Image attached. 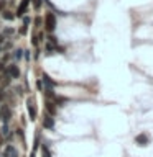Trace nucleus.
Wrapping results in <instances>:
<instances>
[{"instance_id":"obj_19","label":"nucleus","mask_w":153,"mask_h":157,"mask_svg":"<svg viewBox=\"0 0 153 157\" xmlns=\"http://www.w3.org/2000/svg\"><path fill=\"white\" fill-rule=\"evenodd\" d=\"M23 52H25V57L30 59V51H23Z\"/></svg>"},{"instance_id":"obj_12","label":"nucleus","mask_w":153,"mask_h":157,"mask_svg":"<svg viewBox=\"0 0 153 157\" xmlns=\"http://www.w3.org/2000/svg\"><path fill=\"white\" fill-rule=\"evenodd\" d=\"M17 134L21 137V142H25V134H23V131H21V129H17Z\"/></svg>"},{"instance_id":"obj_6","label":"nucleus","mask_w":153,"mask_h":157,"mask_svg":"<svg viewBox=\"0 0 153 157\" xmlns=\"http://www.w3.org/2000/svg\"><path fill=\"white\" fill-rule=\"evenodd\" d=\"M150 141V137L146 136V134H138V136L135 137V142L138 144V146H146Z\"/></svg>"},{"instance_id":"obj_18","label":"nucleus","mask_w":153,"mask_h":157,"mask_svg":"<svg viewBox=\"0 0 153 157\" xmlns=\"http://www.w3.org/2000/svg\"><path fill=\"white\" fill-rule=\"evenodd\" d=\"M35 23H36V25L40 26V25H41V18H36V20H35Z\"/></svg>"},{"instance_id":"obj_11","label":"nucleus","mask_w":153,"mask_h":157,"mask_svg":"<svg viewBox=\"0 0 153 157\" xmlns=\"http://www.w3.org/2000/svg\"><path fill=\"white\" fill-rule=\"evenodd\" d=\"M13 57L15 59H21L23 57V51H21V49H17V51L13 52Z\"/></svg>"},{"instance_id":"obj_3","label":"nucleus","mask_w":153,"mask_h":157,"mask_svg":"<svg viewBox=\"0 0 153 157\" xmlns=\"http://www.w3.org/2000/svg\"><path fill=\"white\" fill-rule=\"evenodd\" d=\"M7 72H8V75H10V77H13V78L20 77V69H18V65H15V64L10 65V67L7 69Z\"/></svg>"},{"instance_id":"obj_4","label":"nucleus","mask_w":153,"mask_h":157,"mask_svg":"<svg viewBox=\"0 0 153 157\" xmlns=\"http://www.w3.org/2000/svg\"><path fill=\"white\" fill-rule=\"evenodd\" d=\"M28 3H30V0H21V3L18 5V10H17V16H23L25 15Z\"/></svg>"},{"instance_id":"obj_5","label":"nucleus","mask_w":153,"mask_h":157,"mask_svg":"<svg viewBox=\"0 0 153 157\" xmlns=\"http://www.w3.org/2000/svg\"><path fill=\"white\" fill-rule=\"evenodd\" d=\"M54 126V119L51 115H46L45 116V119H43V128H46V129H53Z\"/></svg>"},{"instance_id":"obj_1","label":"nucleus","mask_w":153,"mask_h":157,"mask_svg":"<svg viewBox=\"0 0 153 157\" xmlns=\"http://www.w3.org/2000/svg\"><path fill=\"white\" fill-rule=\"evenodd\" d=\"M56 28V18H54L53 13H46L45 15V30L48 33H53Z\"/></svg>"},{"instance_id":"obj_8","label":"nucleus","mask_w":153,"mask_h":157,"mask_svg":"<svg viewBox=\"0 0 153 157\" xmlns=\"http://www.w3.org/2000/svg\"><path fill=\"white\" fill-rule=\"evenodd\" d=\"M46 110H48V113H49V115H51V116H53L54 113H56V106H54V103H51V102H46Z\"/></svg>"},{"instance_id":"obj_15","label":"nucleus","mask_w":153,"mask_h":157,"mask_svg":"<svg viewBox=\"0 0 153 157\" xmlns=\"http://www.w3.org/2000/svg\"><path fill=\"white\" fill-rule=\"evenodd\" d=\"M5 3H7L5 0H0V12H3V8H5Z\"/></svg>"},{"instance_id":"obj_10","label":"nucleus","mask_w":153,"mask_h":157,"mask_svg":"<svg viewBox=\"0 0 153 157\" xmlns=\"http://www.w3.org/2000/svg\"><path fill=\"white\" fill-rule=\"evenodd\" d=\"M2 16H3V20H7V21H12L15 18V15H12L10 12H5V10L2 12Z\"/></svg>"},{"instance_id":"obj_13","label":"nucleus","mask_w":153,"mask_h":157,"mask_svg":"<svg viewBox=\"0 0 153 157\" xmlns=\"http://www.w3.org/2000/svg\"><path fill=\"white\" fill-rule=\"evenodd\" d=\"M2 134H3V136H7V134H8V126H7V124H3V128H2Z\"/></svg>"},{"instance_id":"obj_22","label":"nucleus","mask_w":153,"mask_h":157,"mask_svg":"<svg viewBox=\"0 0 153 157\" xmlns=\"http://www.w3.org/2000/svg\"><path fill=\"white\" fill-rule=\"evenodd\" d=\"M0 71H3V64L2 62H0Z\"/></svg>"},{"instance_id":"obj_2","label":"nucleus","mask_w":153,"mask_h":157,"mask_svg":"<svg viewBox=\"0 0 153 157\" xmlns=\"http://www.w3.org/2000/svg\"><path fill=\"white\" fill-rule=\"evenodd\" d=\"M27 110H28L30 118H31V121H35V119H36V106H35V103H33V100H31V98H28V100H27Z\"/></svg>"},{"instance_id":"obj_7","label":"nucleus","mask_w":153,"mask_h":157,"mask_svg":"<svg viewBox=\"0 0 153 157\" xmlns=\"http://www.w3.org/2000/svg\"><path fill=\"white\" fill-rule=\"evenodd\" d=\"M41 82H45V85H46V88H54V85H56V82H53L51 78H49V75H43V80Z\"/></svg>"},{"instance_id":"obj_16","label":"nucleus","mask_w":153,"mask_h":157,"mask_svg":"<svg viewBox=\"0 0 153 157\" xmlns=\"http://www.w3.org/2000/svg\"><path fill=\"white\" fill-rule=\"evenodd\" d=\"M3 34H13V30H12V28H7V30L3 31Z\"/></svg>"},{"instance_id":"obj_17","label":"nucleus","mask_w":153,"mask_h":157,"mask_svg":"<svg viewBox=\"0 0 153 157\" xmlns=\"http://www.w3.org/2000/svg\"><path fill=\"white\" fill-rule=\"evenodd\" d=\"M36 87H38V88L41 90V88H43V82H41V80H38V84H36Z\"/></svg>"},{"instance_id":"obj_21","label":"nucleus","mask_w":153,"mask_h":157,"mask_svg":"<svg viewBox=\"0 0 153 157\" xmlns=\"http://www.w3.org/2000/svg\"><path fill=\"white\" fill-rule=\"evenodd\" d=\"M2 43H3V36H0V46H2Z\"/></svg>"},{"instance_id":"obj_9","label":"nucleus","mask_w":153,"mask_h":157,"mask_svg":"<svg viewBox=\"0 0 153 157\" xmlns=\"http://www.w3.org/2000/svg\"><path fill=\"white\" fill-rule=\"evenodd\" d=\"M10 115H12V113H10V110H8V108H3V115H2V119H3V123L7 124V121L8 119H10Z\"/></svg>"},{"instance_id":"obj_14","label":"nucleus","mask_w":153,"mask_h":157,"mask_svg":"<svg viewBox=\"0 0 153 157\" xmlns=\"http://www.w3.org/2000/svg\"><path fill=\"white\" fill-rule=\"evenodd\" d=\"M30 21H31V18L25 16V18H23V26H28V25H30Z\"/></svg>"},{"instance_id":"obj_20","label":"nucleus","mask_w":153,"mask_h":157,"mask_svg":"<svg viewBox=\"0 0 153 157\" xmlns=\"http://www.w3.org/2000/svg\"><path fill=\"white\" fill-rule=\"evenodd\" d=\"M3 97H5V95H3V92L0 90V100H3Z\"/></svg>"}]
</instances>
